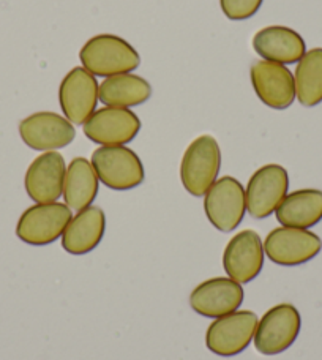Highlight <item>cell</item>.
Masks as SVG:
<instances>
[{
  "label": "cell",
  "instance_id": "cell-1",
  "mask_svg": "<svg viewBox=\"0 0 322 360\" xmlns=\"http://www.w3.org/2000/svg\"><path fill=\"white\" fill-rule=\"evenodd\" d=\"M79 59L94 76H109L131 73L139 67L138 51L124 38L112 34L95 35L81 48Z\"/></svg>",
  "mask_w": 322,
  "mask_h": 360
},
{
  "label": "cell",
  "instance_id": "cell-2",
  "mask_svg": "<svg viewBox=\"0 0 322 360\" xmlns=\"http://www.w3.org/2000/svg\"><path fill=\"white\" fill-rule=\"evenodd\" d=\"M221 168V150L217 139L202 134L186 147L180 163V180L191 196H204L217 182Z\"/></svg>",
  "mask_w": 322,
  "mask_h": 360
},
{
  "label": "cell",
  "instance_id": "cell-3",
  "mask_svg": "<svg viewBox=\"0 0 322 360\" xmlns=\"http://www.w3.org/2000/svg\"><path fill=\"white\" fill-rule=\"evenodd\" d=\"M90 163L100 182L111 190H133L146 179L138 153L125 146H101L92 153Z\"/></svg>",
  "mask_w": 322,
  "mask_h": 360
},
{
  "label": "cell",
  "instance_id": "cell-4",
  "mask_svg": "<svg viewBox=\"0 0 322 360\" xmlns=\"http://www.w3.org/2000/svg\"><path fill=\"white\" fill-rule=\"evenodd\" d=\"M72 209L62 202L34 204L22 212L16 224L19 240L32 247H44L54 243L63 234L72 220Z\"/></svg>",
  "mask_w": 322,
  "mask_h": 360
},
{
  "label": "cell",
  "instance_id": "cell-5",
  "mask_svg": "<svg viewBox=\"0 0 322 360\" xmlns=\"http://www.w3.org/2000/svg\"><path fill=\"white\" fill-rule=\"evenodd\" d=\"M300 327L302 318L297 308L291 304L275 305L257 321L255 348L264 356L281 354L297 340Z\"/></svg>",
  "mask_w": 322,
  "mask_h": 360
},
{
  "label": "cell",
  "instance_id": "cell-6",
  "mask_svg": "<svg viewBox=\"0 0 322 360\" xmlns=\"http://www.w3.org/2000/svg\"><path fill=\"white\" fill-rule=\"evenodd\" d=\"M204 212L212 226L218 231H234L242 223L247 212L243 185L231 176L217 179V182L204 195Z\"/></svg>",
  "mask_w": 322,
  "mask_h": 360
},
{
  "label": "cell",
  "instance_id": "cell-7",
  "mask_svg": "<svg viewBox=\"0 0 322 360\" xmlns=\"http://www.w3.org/2000/svg\"><path fill=\"white\" fill-rule=\"evenodd\" d=\"M257 321V314L250 310L234 311L217 318L205 333V345L209 351L221 357L240 354L253 342Z\"/></svg>",
  "mask_w": 322,
  "mask_h": 360
},
{
  "label": "cell",
  "instance_id": "cell-8",
  "mask_svg": "<svg viewBox=\"0 0 322 360\" xmlns=\"http://www.w3.org/2000/svg\"><path fill=\"white\" fill-rule=\"evenodd\" d=\"M322 250L318 234L308 229L280 226L270 231L264 240L267 258L278 266H300L316 258Z\"/></svg>",
  "mask_w": 322,
  "mask_h": 360
},
{
  "label": "cell",
  "instance_id": "cell-9",
  "mask_svg": "<svg viewBox=\"0 0 322 360\" xmlns=\"http://www.w3.org/2000/svg\"><path fill=\"white\" fill-rule=\"evenodd\" d=\"M288 188L289 176L283 166L275 163L262 166L250 177L245 188L247 212L257 220L270 217L286 198Z\"/></svg>",
  "mask_w": 322,
  "mask_h": 360
},
{
  "label": "cell",
  "instance_id": "cell-10",
  "mask_svg": "<svg viewBox=\"0 0 322 360\" xmlns=\"http://www.w3.org/2000/svg\"><path fill=\"white\" fill-rule=\"evenodd\" d=\"M141 120L128 108L95 109L84 124V134L98 146H125L138 136Z\"/></svg>",
  "mask_w": 322,
  "mask_h": 360
},
{
  "label": "cell",
  "instance_id": "cell-11",
  "mask_svg": "<svg viewBox=\"0 0 322 360\" xmlns=\"http://www.w3.org/2000/svg\"><path fill=\"white\" fill-rule=\"evenodd\" d=\"M100 100V86L84 67H75L65 75L59 87L62 112L73 125H84L95 112Z\"/></svg>",
  "mask_w": 322,
  "mask_h": 360
},
{
  "label": "cell",
  "instance_id": "cell-12",
  "mask_svg": "<svg viewBox=\"0 0 322 360\" xmlns=\"http://www.w3.org/2000/svg\"><path fill=\"white\" fill-rule=\"evenodd\" d=\"M19 134L30 149L51 152L72 144L76 138V130L72 122L60 114L41 111L21 120Z\"/></svg>",
  "mask_w": 322,
  "mask_h": 360
},
{
  "label": "cell",
  "instance_id": "cell-13",
  "mask_svg": "<svg viewBox=\"0 0 322 360\" xmlns=\"http://www.w3.org/2000/svg\"><path fill=\"white\" fill-rule=\"evenodd\" d=\"M264 245L259 234L253 229L237 233L228 242L223 253V267L231 280L240 285L255 280L264 267Z\"/></svg>",
  "mask_w": 322,
  "mask_h": 360
},
{
  "label": "cell",
  "instance_id": "cell-14",
  "mask_svg": "<svg viewBox=\"0 0 322 360\" xmlns=\"http://www.w3.org/2000/svg\"><path fill=\"white\" fill-rule=\"evenodd\" d=\"M251 84L264 105L286 109L295 100L294 75L286 65L269 60H256L250 70Z\"/></svg>",
  "mask_w": 322,
  "mask_h": 360
},
{
  "label": "cell",
  "instance_id": "cell-15",
  "mask_svg": "<svg viewBox=\"0 0 322 360\" xmlns=\"http://www.w3.org/2000/svg\"><path fill=\"white\" fill-rule=\"evenodd\" d=\"M243 288L240 283L229 276H217L198 285L190 294V307L193 311L204 318H221L234 313L243 302Z\"/></svg>",
  "mask_w": 322,
  "mask_h": 360
},
{
  "label": "cell",
  "instance_id": "cell-16",
  "mask_svg": "<svg viewBox=\"0 0 322 360\" xmlns=\"http://www.w3.org/2000/svg\"><path fill=\"white\" fill-rule=\"evenodd\" d=\"M65 160L59 152H44L30 163L25 172L24 185L32 201L56 202L63 195L65 182Z\"/></svg>",
  "mask_w": 322,
  "mask_h": 360
},
{
  "label": "cell",
  "instance_id": "cell-17",
  "mask_svg": "<svg viewBox=\"0 0 322 360\" xmlns=\"http://www.w3.org/2000/svg\"><path fill=\"white\" fill-rule=\"evenodd\" d=\"M253 48L264 60L281 65L297 63L307 53L302 35L285 25H269L261 29L253 37Z\"/></svg>",
  "mask_w": 322,
  "mask_h": 360
},
{
  "label": "cell",
  "instance_id": "cell-18",
  "mask_svg": "<svg viewBox=\"0 0 322 360\" xmlns=\"http://www.w3.org/2000/svg\"><path fill=\"white\" fill-rule=\"evenodd\" d=\"M106 229L105 212L95 205L79 210L62 234V247L67 253L87 255L100 245Z\"/></svg>",
  "mask_w": 322,
  "mask_h": 360
},
{
  "label": "cell",
  "instance_id": "cell-19",
  "mask_svg": "<svg viewBox=\"0 0 322 360\" xmlns=\"http://www.w3.org/2000/svg\"><path fill=\"white\" fill-rule=\"evenodd\" d=\"M276 220L281 226L308 229L322 220V191L304 188L286 195L278 209Z\"/></svg>",
  "mask_w": 322,
  "mask_h": 360
},
{
  "label": "cell",
  "instance_id": "cell-20",
  "mask_svg": "<svg viewBox=\"0 0 322 360\" xmlns=\"http://www.w3.org/2000/svg\"><path fill=\"white\" fill-rule=\"evenodd\" d=\"M98 195V176L92 163L84 157H76L68 165L63 182V199L75 212L84 210L92 205Z\"/></svg>",
  "mask_w": 322,
  "mask_h": 360
},
{
  "label": "cell",
  "instance_id": "cell-21",
  "mask_svg": "<svg viewBox=\"0 0 322 360\" xmlns=\"http://www.w3.org/2000/svg\"><path fill=\"white\" fill-rule=\"evenodd\" d=\"M152 86L138 75L109 76L100 84V101L106 106L133 108L150 98Z\"/></svg>",
  "mask_w": 322,
  "mask_h": 360
},
{
  "label": "cell",
  "instance_id": "cell-22",
  "mask_svg": "<svg viewBox=\"0 0 322 360\" xmlns=\"http://www.w3.org/2000/svg\"><path fill=\"white\" fill-rule=\"evenodd\" d=\"M295 98L302 106L313 108L322 103V48L307 51L294 73Z\"/></svg>",
  "mask_w": 322,
  "mask_h": 360
},
{
  "label": "cell",
  "instance_id": "cell-23",
  "mask_svg": "<svg viewBox=\"0 0 322 360\" xmlns=\"http://www.w3.org/2000/svg\"><path fill=\"white\" fill-rule=\"evenodd\" d=\"M264 0H220L224 15L233 21H245L255 16Z\"/></svg>",
  "mask_w": 322,
  "mask_h": 360
}]
</instances>
